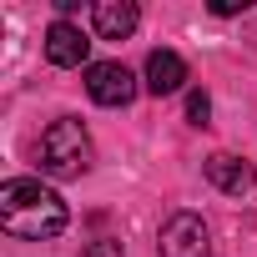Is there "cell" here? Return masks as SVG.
<instances>
[{"instance_id": "1", "label": "cell", "mask_w": 257, "mask_h": 257, "mask_svg": "<svg viewBox=\"0 0 257 257\" xmlns=\"http://www.w3.org/2000/svg\"><path fill=\"white\" fill-rule=\"evenodd\" d=\"M0 227L21 242H51L71 227V212L51 187H41L31 177H11L0 187Z\"/></svg>"}, {"instance_id": "2", "label": "cell", "mask_w": 257, "mask_h": 257, "mask_svg": "<svg viewBox=\"0 0 257 257\" xmlns=\"http://www.w3.org/2000/svg\"><path fill=\"white\" fill-rule=\"evenodd\" d=\"M91 162H96V152H91V137H86V126L76 116H61L41 132V172L46 177L71 182V177L91 172Z\"/></svg>"}, {"instance_id": "3", "label": "cell", "mask_w": 257, "mask_h": 257, "mask_svg": "<svg viewBox=\"0 0 257 257\" xmlns=\"http://www.w3.org/2000/svg\"><path fill=\"white\" fill-rule=\"evenodd\" d=\"M157 252L162 257H212V232L197 212H172L157 232Z\"/></svg>"}, {"instance_id": "4", "label": "cell", "mask_w": 257, "mask_h": 257, "mask_svg": "<svg viewBox=\"0 0 257 257\" xmlns=\"http://www.w3.org/2000/svg\"><path fill=\"white\" fill-rule=\"evenodd\" d=\"M86 91L96 106H126L137 96V76L121 61H96V66H86Z\"/></svg>"}, {"instance_id": "5", "label": "cell", "mask_w": 257, "mask_h": 257, "mask_svg": "<svg viewBox=\"0 0 257 257\" xmlns=\"http://www.w3.org/2000/svg\"><path fill=\"white\" fill-rule=\"evenodd\" d=\"M137 21H142V11L132 0H96L91 6V26H96L101 41H126L137 31Z\"/></svg>"}, {"instance_id": "6", "label": "cell", "mask_w": 257, "mask_h": 257, "mask_svg": "<svg viewBox=\"0 0 257 257\" xmlns=\"http://www.w3.org/2000/svg\"><path fill=\"white\" fill-rule=\"evenodd\" d=\"M86 56H91V41L81 36V26L51 21V31H46V61L51 66H81Z\"/></svg>"}, {"instance_id": "7", "label": "cell", "mask_w": 257, "mask_h": 257, "mask_svg": "<svg viewBox=\"0 0 257 257\" xmlns=\"http://www.w3.org/2000/svg\"><path fill=\"white\" fill-rule=\"evenodd\" d=\"M207 182L217 192H227V197H242V192H252L257 172H252V162H242L232 152H217V157H207Z\"/></svg>"}, {"instance_id": "8", "label": "cell", "mask_w": 257, "mask_h": 257, "mask_svg": "<svg viewBox=\"0 0 257 257\" xmlns=\"http://www.w3.org/2000/svg\"><path fill=\"white\" fill-rule=\"evenodd\" d=\"M187 86V61L177 51H152L147 56V91L152 96H172Z\"/></svg>"}, {"instance_id": "9", "label": "cell", "mask_w": 257, "mask_h": 257, "mask_svg": "<svg viewBox=\"0 0 257 257\" xmlns=\"http://www.w3.org/2000/svg\"><path fill=\"white\" fill-rule=\"evenodd\" d=\"M187 121H192V126H212V101H207V91H187Z\"/></svg>"}, {"instance_id": "10", "label": "cell", "mask_w": 257, "mask_h": 257, "mask_svg": "<svg viewBox=\"0 0 257 257\" xmlns=\"http://www.w3.org/2000/svg\"><path fill=\"white\" fill-rule=\"evenodd\" d=\"M81 257H121V242H116V237H101V242H91Z\"/></svg>"}]
</instances>
